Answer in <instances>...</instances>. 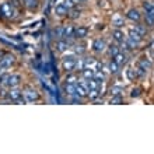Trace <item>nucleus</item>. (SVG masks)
<instances>
[{
  "instance_id": "obj_30",
  "label": "nucleus",
  "mask_w": 154,
  "mask_h": 154,
  "mask_svg": "<svg viewBox=\"0 0 154 154\" xmlns=\"http://www.w3.org/2000/svg\"><path fill=\"white\" fill-rule=\"evenodd\" d=\"M144 20H146V25H147V27L153 28V27H154V17L146 14V16H144Z\"/></svg>"
},
{
  "instance_id": "obj_29",
  "label": "nucleus",
  "mask_w": 154,
  "mask_h": 154,
  "mask_svg": "<svg viewBox=\"0 0 154 154\" xmlns=\"http://www.w3.org/2000/svg\"><path fill=\"white\" fill-rule=\"evenodd\" d=\"M126 77H128V79H129L130 81H133L134 79H136V70L134 69H132V67H129V69L126 70Z\"/></svg>"
},
{
  "instance_id": "obj_26",
  "label": "nucleus",
  "mask_w": 154,
  "mask_h": 154,
  "mask_svg": "<svg viewBox=\"0 0 154 154\" xmlns=\"http://www.w3.org/2000/svg\"><path fill=\"white\" fill-rule=\"evenodd\" d=\"M109 93L112 94V95H122V93H123V87H119V85H112L109 90Z\"/></svg>"
},
{
  "instance_id": "obj_1",
  "label": "nucleus",
  "mask_w": 154,
  "mask_h": 154,
  "mask_svg": "<svg viewBox=\"0 0 154 154\" xmlns=\"http://www.w3.org/2000/svg\"><path fill=\"white\" fill-rule=\"evenodd\" d=\"M0 8H2V17L4 18H8V20H13L14 17H16V10L17 8L14 6L8 3V2H3V3H0Z\"/></svg>"
},
{
  "instance_id": "obj_27",
  "label": "nucleus",
  "mask_w": 154,
  "mask_h": 154,
  "mask_svg": "<svg viewBox=\"0 0 154 154\" xmlns=\"http://www.w3.org/2000/svg\"><path fill=\"white\" fill-rule=\"evenodd\" d=\"M109 104H114V105L123 104V98H122V95H112L109 100Z\"/></svg>"
},
{
  "instance_id": "obj_25",
  "label": "nucleus",
  "mask_w": 154,
  "mask_h": 154,
  "mask_svg": "<svg viewBox=\"0 0 154 154\" xmlns=\"http://www.w3.org/2000/svg\"><path fill=\"white\" fill-rule=\"evenodd\" d=\"M112 25L116 27V28H121L122 25H125L123 24V18H122L121 16H115L114 18H112Z\"/></svg>"
},
{
  "instance_id": "obj_39",
  "label": "nucleus",
  "mask_w": 154,
  "mask_h": 154,
  "mask_svg": "<svg viewBox=\"0 0 154 154\" xmlns=\"http://www.w3.org/2000/svg\"><path fill=\"white\" fill-rule=\"evenodd\" d=\"M0 18H3V17H2V8H0Z\"/></svg>"
},
{
  "instance_id": "obj_21",
  "label": "nucleus",
  "mask_w": 154,
  "mask_h": 154,
  "mask_svg": "<svg viewBox=\"0 0 154 154\" xmlns=\"http://www.w3.org/2000/svg\"><path fill=\"white\" fill-rule=\"evenodd\" d=\"M106 51H108V55H109L111 57H114L116 53L121 52V48H119L118 45H112V44H111V45H108V46H106Z\"/></svg>"
},
{
  "instance_id": "obj_12",
  "label": "nucleus",
  "mask_w": 154,
  "mask_h": 154,
  "mask_svg": "<svg viewBox=\"0 0 154 154\" xmlns=\"http://www.w3.org/2000/svg\"><path fill=\"white\" fill-rule=\"evenodd\" d=\"M128 38H129L130 41H133V42H136V44H140V42H142L143 41V37L142 35H140V34H137L136 32V31H134L133 28L132 29H129V32H128Z\"/></svg>"
},
{
  "instance_id": "obj_6",
  "label": "nucleus",
  "mask_w": 154,
  "mask_h": 154,
  "mask_svg": "<svg viewBox=\"0 0 154 154\" xmlns=\"http://www.w3.org/2000/svg\"><path fill=\"white\" fill-rule=\"evenodd\" d=\"M126 18L133 21V23H139V21L142 20V14H140V11H139L137 8H130L129 11L126 13Z\"/></svg>"
},
{
  "instance_id": "obj_34",
  "label": "nucleus",
  "mask_w": 154,
  "mask_h": 154,
  "mask_svg": "<svg viewBox=\"0 0 154 154\" xmlns=\"http://www.w3.org/2000/svg\"><path fill=\"white\" fill-rule=\"evenodd\" d=\"M74 51H76V53L79 55V56H81V55H84L85 53L84 45H76V46H74Z\"/></svg>"
},
{
  "instance_id": "obj_20",
  "label": "nucleus",
  "mask_w": 154,
  "mask_h": 154,
  "mask_svg": "<svg viewBox=\"0 0 154 154\" xmlns=\"http://www.w3.org/2000/svg\"><path fill=\"white\" fill-rule=\"evenodd\" d=\"M115 62H116L118 65L121 66V65H125L126 63V55H125V52H119V53H116L114 57H112Z\"/></svg>"
},
{
  "instance_id": "obj_3",
  "label": "nucleus",
  "mask_w": 154,
  "mask_h": 154,
  "mask_svg": "<svg viewBox=\"0 0 154 154\" xmlns=\"http://www.w3.org/2000/svg\"><path fill=\"white\" fill-rule=\"evenodd\" d=\"M24 98L27 102L38 101L39 100V93L35 88H32V87H28V88L24 90Z\"/></svg>"
},
{
  "instance_id": "obj_5",
  "label": "nucleus",
  "mask_w": 154,
  "mask_h": 154,
  "mask_svg": "<svg viewBox=\"0 0 154 154\" xmlns=\"http://www.w3.org/2000/svg\"><path fill=\"white\" fill-rule=\"evenodd\" d=\"M14 62H16V56L11 55V53H6V55L0 59V65L3 66L4 69H10V67L14 65Z\"/></svg>"
},
{
  "instance_id": "obj_19",
  "label": "nucleus",
  "mask_w": 154,
  "mask_h": 154,
  "mask_svg": "<svg viewBox=\"0 0 154 154\" xmlns=\"http://www.w3.org/2000/svg\"><path fill=\"white\" fill-rule=\"evenodd\" d=\"M94 73H95V72H94V69H91V67H84V69L81 70V76H83V79H84V80H90V79H93L94 77Z\"/></svg>"
},
{
  "instance_id": "obj_38",
  "label": "nucleus",
  "mask_w": 154,
  "mask_h": 154,
  "mask_svg": "<svg viewBox=\"0 0 154 154\" xmlns=\"http://www.w3.org/2000/svg\"><path fill=\"white\" fill-rule=\"evenodd\" d=\"M83 2H85V0H74V3H83Z\"/></svg>"
},
{
  "instance_id": "obj_8",
  "label": "nucleus",
  "mask_w": 154,
  "mask_h": 154,
  "mask_svg": "<svg viewBox=\"0 0 154 154\" xmlns=\"http://www.w3.org/2000/svg\"><path fill=\"white\" fill-rule=\"evenodd\" d=\"M21 76L20 74H10L8 76V80H7V84H6V87H18L20 85V83H21Z\"/></svg>"
},
{
  "instance_id": "obj_10",
  "label": "nucleus",
  "mask_w": 154,
  "mask_h": 154,
  "mask_svg": "<svg viewBox=\"0 0 154 154\" xmlns=\"http://www.w3.org/2000/svg\"><path fill=\"white\" fill-rule=\"evenodd\" d=\"M67 13H69V8L66 7L63 3H59L55 6V14H56L57 17H66Z\"/></svg>"
},
{
  "instance_id": "obj_37",
  "label": "nucleus",
  "mask_w": 154,
  "mask_h": 154,
  "mask_svg": "<svg viewBox=\"0 0 154 154\" xmlns=\"http://www.w3.org/2000/svg\"><path fill=\"white\" fill-rule=\"evenodd\" d=\"M7 93H8V91H6L4 85H2V87H0V98H2V100H4V98L7 97Z\"/></svg>"
},
{
  "instance_id": "obj_36",
  "label": "nucleus",
  "mask_w": 154,
  "mask_h": 154,
  "mask_svg": "<svg viewBox=\"0 0 154 154\" xmlns=\"http://www.w3.org/2000/svg\"><path fill=\"white\" fill-rule=\"evenodd\" d=\"M63 4H65V6H66L67 8H69V10H70V8H73L74 6H76L74 0H65V2H63Z\"/></svg>"
},
{
  "instance_id": "obj_28",
  "label": "nucleus",
  "mask_w": 154,
  "mask_h": 154,
  "mask_svg": "<svg viewBox=\"0 0 154 154\" xmlns=\"http://www.w3.org/2000/svg\"><path fill=\"white\" fill-rule=\"evenodd\" d=\"M109 72H111L112 74H116L118 72H119V65H118V63L114 60V59L109 62Z\"/></svg>"
},
{
  "instance_id": "obj_4",
  "label": "nucleus",
  "mask_w": 154,
  "mask_h": 154,
  "mask_svg": "<svg viewBox=\"0 0 154 154\" xmlns=\"http://www.w3.org/2000/svg\"><path fill=\"white\" fill-rule=\"evenodd\" d=\"M20 97H23V91H21L20 88H17V87H11V88L8 90L7 93V97L4 98L6 101H10V102H14L16 100H18Z\"/></svg>"
},
{
  "instance_id": "obj_11",
  "label": "nucleus",
  "mask_w": 154,
  "mask_h": 154,
  "mask_svg": "<svg viewBox=\"0 0 154 154\" xmlns=\"http://www.w3.org/2000/svg\"><path fill=\"white\" fill-rule=\"evenodd\" d=\"M112 38L116 41L118 44H121V42H123V41L126 39V35H125V32H123L122 29L115 28L114 31H112Z\"/></svg>"
},
{
  "instance_id": "obj_31",
  "label": "nucleus",
  "mask_w": 154,
  "mask_h": 154,
  "mask_svg": "<svg viewBox=\"0 0 154 154\" xmlns=\"http://www.w3.org/2000/svg\"><path fill=\"white\" fill-rule=\"evenodd\" d=\"M8 3L11 4V6H14L17 10H20V8L24 6V4H23V0H8Z\"/></svg>"
},
{
  "instance_id": "obj_24",
  "label": "nucleus",
  "mask_w": 154,
  "mask_h": 154,
  "mask_svg": "<svg viewBox=\"0 0 154 154\" xmlns=\"http://www.w3.org/2000/svg\"><path fill=\"white\" fill-rule=\"evenodd\" d=\"M66 83H73V84L79 83V77H77V74H74L73 72L67 73V76H66Z\"/></svg>"
},
{
  "instance_id": "obj_22",
  "label": "nucleus",
  "mask_w": 154,
  "mask_h": 154,
  "mask_svg": "<svg viewBox=\"0 0 154 154\" xmlns=\"http://www.w3.org/2000/svg\"><path fill=\"white\" fill-rule=\"evenodd\" d=\"M65 93L67 94V95H74L76 94V84H73V83H66L65 84Z\"/></svg>"
},
{
  "instance_id": "obj_2",
  "label": "nucleus",
  "mask_w": 154,
  "mask_h": 154,
  "mask_svg": "<svg viewBox=\"0 0 154 154\" xmlns=\"http://www.w3.org/2000/svg\"><path fill=\"white\" fill-rule=\"evenodd\" d=\"M106 42L105 39H102V38H97V39L93 41V44H91V49H93L95 53H102L106 51Z\"/></svg>"
},
{
  "instance_id": "obj_17",
  "label": "nucleus",
  "mask_w": 154,
  "mask_h": 154,
  "mask_svg": "<svg viewBox=\"0 0 154 154\" xmlns=\"http://www.w3.org/2000/svg\"><path fill=\"white\" fill-rule=\"evenodd\" d=\"M23 4L28 10H37L38 6H39V2L38 0H23Z\"/></svg>"
},
{
  "instance_id": "obj_33",
  "label": "nucleus",
  "mask_w": 154,
  "mask_h": 154,
  "mask_svg": "<svg viewBox=\"0 0 154 154\" xmlns=\"http://www.w3.org/2000/svg\"><path fill=\"white\" fill-rule=\"evenodd\" d=\"M140 95H142V90L137 88V87H136V88H132V91H130V97L132 98H139Z\"/></svg>"
},
{
  "instance_id": "obj_14",
  "label": "nucleus",
  "mask_w": 154,
  "mask_h": 154,
  "mask_svg": "<svg viewBox=\"0 0 154 154\" xmlns=\"http://www.w3.org/2000/svg\"><path fill=\"white\" fill-rule=\"evenodd\" d=\"M63 38L66 41L70 39V38H74V27H72V25L63 27Z\"/></svg>"
},
{
  "instance_id": "obj_7",
  "label": "nucleus",
  "mask_w": 154,
  "mask_h": 154,
  "mask_svg": "<svg viewBox=\"0 0 154 154\" xmlns=\"http://www.w3.org/2000/svg\"><path fill=\"white\" fill-rule=\"evenodd\" d=\"M62 67L66 73H70V72H74V67H76V59H65L62 60Z\"/></svg>"
},
{
  "instance_id": "obj_23",
  "label": "nucleus",
  "mask_w": 154,
  "mask_h": 154,
  "mask_svg": "<svg viewBox=\"0 0 154 154\" xmlns=\"http://www.w3.org/2000/svg\"><path fill=\"white\" fill-rule=\"evenodd\" d=\"M133 29H134V31H136L137 34H140L142 37H144V35L147 34V27H146V25L139 24V23H136V25L133 27Z\"/></svg>"
},
{
  "instance_id": "obj_35",
  "label": "nucleus",
  "mask_w": 154,
  "mask_h": 154,
  "mask_svg": "<svg viewBox=\"0 0 154 154\" xmlns=\"http://www.w3.org/2000/svg\"><path fill=\"white\" fill-rule=\"evenodd\" d=\"M146 74H147V70L139 66L137 70H136V76H137V77H143V76H146Z\"/></svg>"
},
{
  "instance_id": "obj_9",
  "label": "nucleus",
  "mask_w": 154,
  "mask_h": 154,
  "mask_svg": "<svg viewBox=\"0 0 154 154\" xmlns=\"http://www.w3.org/2000/svg\"><path fill=\"white\" fill-rule=\"evenodd\" d=\"M87 35H88L87 27H76L74 28V38H77V39H84Z\"/></svg>"
},
{
  "instance_id": "obj_13",
  "label": "nucleus",
  "mask_w": 154,
  "mask_h": 154,
  "mask_svg": "<svg viewBox=\"0 0 154 154\" xmlns=\"http://www.w3.org/2000/svg\"><path fill=\"white\" fill-rule=\"evenodd\" d=\"M137 66H140V67H143V69L149 70V69L153 67V62H151L149 57H142V59H139Z\"/></svg>"
},
{
  "instance_id": "obj_16",
  "label": "nucleus",
  "mask_w": 154,
  "mask_h": 154,
  "mask_svg": "<svg viewBox=\"0 0 154 154\" xmlns=\"http://www.w3.org/2000/svg\"><path fill=\"white\" fill-rule=\"evenodd\" d=\"M80 16H81V10L80 8H77L76 6H74L73 8H70L69 13H67V17H69L70 20H77Z\"/></svg>"
},
{
  "instance_id": "obj_32",
  "label": "nucleus",
  "mask_w": 154,
  "mask_h": 154,
  "mask_svg": "<svg viewBox=\"0 0 154 154\" xmlns=\"http://www.w3.org/2000/svg\"><path fill=\"white\" fill-rule=\"evenodd\" d=\"M8 76H10L8 73H0V85H4V87H6L7 80H8Z\"/></svg>"
},
{
  "instance_id": "obj_18",
  "label": "nucleus",
  "mask_w": 154,
  "mask_h": 154,
  "mask_svg": "<svg viewBox=\"0 0 154 154\" xmlns=\"http://www.w3.org/2000/svg\"><path fill=\"white\" fill-rule=\"evenodd\" d=\"M143 8H144L146 14L154 17V3H151V2H143Z\"/></svg>"
},
{
  "instance_id": "obj_15",
  "label": "nucleus",
  "mask_w": 154,
  "mask_h": 154,
  "mask_svg": "<svg viewBox=\"0 0 154 154\" xmlns=\"http://www.w3.org/2000/svg\"><path fill=\"white\" fill-rule=\"evenodd\" d=\"M69 46H70V44L66 39H59L56 42V49L59 52H66L69 49Z\"/></svg>"
}]
</instances>
